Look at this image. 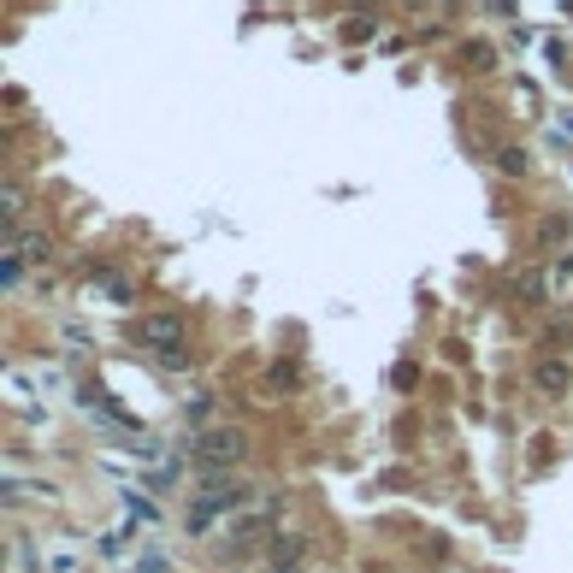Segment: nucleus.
I'll return each instance as SVG.
<instances>
[{
    "label": "nucleus",
    "instance_id": "obj_1",
    "mask_svg": "<svg viewBox=\"0 0 573 573\" xmlns=\"http://www.w3.org/2000/svg\"><path fill=\"white\" fill-rule=\"evenodd\" d=\"M207 455H237V432H213V438H207Z\"/></svg>",
    "mask_w": 573,
    "mask_h": 573
}]
</instances>
